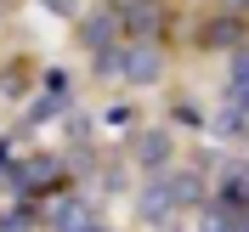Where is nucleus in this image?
<instances>
[{
  "label": "nucleus",
  "mask_w": 249,
  "mask_h": 232,
  "mask_svg": "<svg viewBox=\"0 0 249 232\" xmlns=\"http://www.w3.org/2000/svg\"><path fill=\"white\" fill-rule=\"evenodd\" d=\"M170 193H176V204H204V176L198 170H181V176H170Z\"/></svg>",
  "instance_id": "nucleus-8"
},
{
  "label": "nucleus",
  "mask_w": 249,
  "mask_h": 232,
  "mask_svg": "<svg viewBox=\"0 0 249 232\" xmlns=\"http://www.w3.org/2000/svg\"><path fill=\"white\" fill-rule=\"evenodd\" d=\"M227 102H238V108L249 113V85H244V91H227Z\"/></svg>",
  "instance_id": "nucleus-13"
},
{
  "label": "nucleus",
  "mask_w": 249,
  "mask_h": 232,
  "mask_svg": "<svg viewBox=\"0 0 249 232\" xmlns=\"http://www.w3.org/2000/svg\"><path fill=\"white\" fill-rule=\"evenodd\" d=\"M221 12H238V17H244V12H249V0H221Z\"/></svg>",
  "instance_id": "nucleus-14"
},
{
  "label": "nucleus",
  "mask_w": 249,
  "mask_h": 232,
  "mask_svg": "<svg viewBox=\"0 0 249 232\" xmlns=\"http://www.w3.org/2000/svg\"><path fill=\"white\" fill-rule=\"evenodd\" d=\"M51 232H96V215L79 193H62V204L51 210Z\"/></svg>",
  "instance_id": "nucleus-5"
},
{
  "label": "nucleus",
  "mask_w": 249,
  "mask_h": 232,
  "mask_svg": "<svg viewBox=\"0 0 249 232\" xmlns=\"http://www.w3.org/2000/svg\"><path fill=\"white\" fill-rule=\"evenodd\" d=\"M198 40H204V46H232V51H238V46H244V23H238V12L215 17V23L198 34Z\"/></svg>",
  "instance_id": "nucleus-7"
},
{
  "label": "nucleus",
  "mask_w": 249,
  "mask_h": 232,
  "mask_svg": "<svg viewBox=\"0 0 249 232\" xmlns=\"http://www.w3.org/2000/svg\"><path fill=\"white\" fill-rule=\"evenodd\" d=\"M159 74H164V57H159V46H147V40L124 46V79H130V85H153Z\"/></svg>",
  "instance_id": "nucleus-3"
},
{
  "label": "nucleus",
  "mask_w": 249,
  "mask_h": 232,
  "mask_svg": "<svg viewBox=\"0 0 249 232\" xmlns=\"http://www.w3.org/2000/svg\"><path fill=\"white\" fill-rule=\"evenodd\" d=\"M181 204H176V193H170V181L164 176H153V181L142 187V198H136V215L142 221H170Z\"/></svg>",
  "instance_id": "nucleus-4"
},
{
  "label": "nucleus",
  "mask_w": 249,
  "mask_h": 232,
  "mask_svg": "<svg viewBox=\"0 0 249 232\" xmlns=\"http://www.w3.org/2000/svg\"><path fill=\"white\" fill-rule=\"evenodd\" d=\"M130 159H136L142 170H164L176 159V142H170V130H142L136 142H130Z\"/></svg>",
  "instance_id": "nucleus-2"
},
{
  "label": "nucleus",
  "mask_w": 249,
  "mask_h": 232,
  "mask_svg": "<svg viewBox=\"0 0 249 232\" xmlns=\"http://www.w3.org/2000/svg\"><path fill=\"white\" fill-rule=\"evenodd\" d=\"M46 12H57V17H79V0H40Z\"/></svg>",
  "instance_id": "nucleus-12"
},
{
  "label": "nucleus",
  "mask_w": 249,
  "mask_h": 232,
  "mask_svg": "<svg viewBox=\"0 0 249 232\" xmlns=\"http://www.w3.org/2000/svg\"><path fill=\"white\" fill-rule=\"evenodd\" d=\"M227 79H232L227 91H244V85H249V46H238V51H232V62H227Z\"/></svg>",
  "instance_id": "nucleus-10"
},
{
  "label": "nucleus",
  "mask_w": 249,
  "mask_h": 232,
  "mask_svg": "<svg viewBox=\"0 0 249 232\" xmlns=\"http://www.w3.org/2000/svg\"><path fill=\"white\" fill-rule=\"evenodd\" d=\"M119 23L130 34H153L159 29V0H124V6H119Z\"/></svg>",
  "instance_id": "nucleus-6"
},
{
  "label": "nucleus",
  "mask_w": 249,
  "mask_h": 232,
  "mask_svg": "<svg viewBox=\"0 0 249 232\" xmlns=\"http://www.w3.org/2000/svg\"><path fill=\"white\" fill-rule=\"evenodd\" d=\"M57 113H68V91H51L46 85V96L29 108V125H46V119H57Z\"/></svg>",
  "instance_id": "nucleus-9"
},
{
  "label": "nucleus",
  "mask_w": 249,
  "mask_h": 232,
  "mask_svg": "<svg viewBox=\"0 0 249 232\" xmlns=\"http://www.w3.org/2000/svg\"><path fill=\"white\" fill-rule=\"evenodd\" d=\"M124 23H119V12H113V6H96V12H85L79 17V46L91 51H113V34H119Z\"/></svg>",
  "instance_id": "nucleus-1"
},
{
  "label": "nucleus",
  "mask_w": 249,
  "mask_h": 232,
  "mask_svg": "<svg viewBox=\"0 0 249 232\" xmlns=\"http://www.w3.org/2000/svg\"><path fill=\"white\" fill-rule=\"evenodd\" d=\"M34 227V210H6L0 215V232H29Z\"/></svg>",
  "instance_id": "nucleus-11"
}]
</instances>
